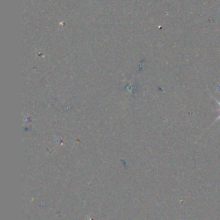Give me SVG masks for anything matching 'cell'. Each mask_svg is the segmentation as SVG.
I'll use <instances>...</instances> for the list:
<instances>
[{"label": "cell", "instance_id": "obj_1", "mask_svg": "<svg viewBox=\"0 0 220 220\" xmlns=\"http://www.w3.org/2000/svg\"><path fill=\"white\" fill-rule=\"evenodd\" d=\"M214 100H215L216 103H218V105H219V109H218V111L219 112V116L217 117V118H216V121H214V122H216V121H218V120H220V102H218V101L217 99H214Z\"/></svg>", "mask_w": 220, "mask_h": 220}]
</instances>
